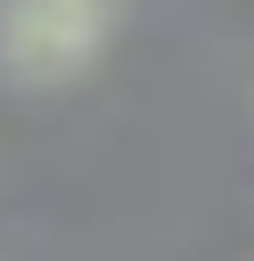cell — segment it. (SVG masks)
Returning a JSON list of instances; mask_svg holds the SVG:
<instances>
[{
    "mask_svg": "<svg viewBox=\"0 0 254 261\" xmlns=\"http://www.w3.org/2000/svg\"><path fill=\"white\" fill-rule=\"evenodd\" d=\"M131 0H8L0 8V58L22 87H66L123 29Z\"/></svg>",
    "mask_w": 254,
    "mask_h": 261,
    "instance_id": "1",
    "label": "cell"
}]
</instances>
